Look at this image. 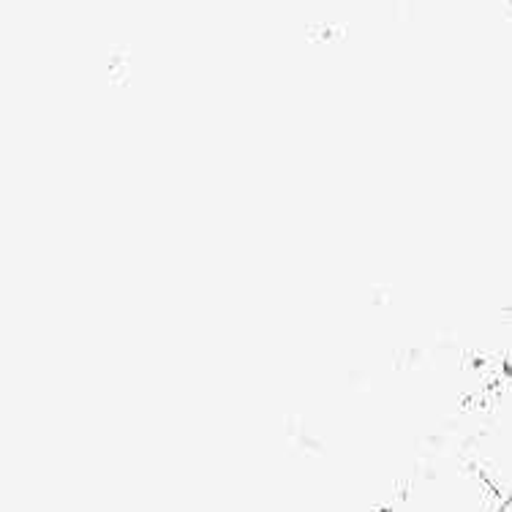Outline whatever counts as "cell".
Here are the masks:
<instances>
[{
	"mask_svg": "<svg viewBox=\"0 0 512 512\" xmlns=\"http://www.w3.org/2000/svg\"><path fill=\"white\" fill-rule=\"evenodd\" d=\"M507 499L450 444L425 439L412 477L387 512H502Z\"/></svg>",
	"mask_w": 512,
	"mask_h": 512,
	"instance_id": "obj_1",
	"label": "cell"
},
{
	"mask_svg": "<svg viewBox=\"0 0 512 512\" xmlns=\"http://www.w3.org/2000/svg\"><path fill=\"white\" fill-rule=\"evenodd\" d=\"M428 436L461 450L493 491L512 502V374H504L483 401L455 414Z\"/></svg>",
	"mask_w": 512,
	"mask_h": 512,
	"instance_id": "obj_2",
	"label": "cell"
},
{
	"mask_svg": "<svg viewBox=\"0 0 512 512\" xmlns=\"http://www.w3.org/2000/svg\"><path fill=\"white\" fill-rule=\"evenodd\" d=\"M502 512H512V502H507L504 504V510Z\"/></svg>",
	"mask_w": 512,
	"mask_h": 512,
	"instance_id": "obj_3",
	"label": "cell"
}]
</instances>
